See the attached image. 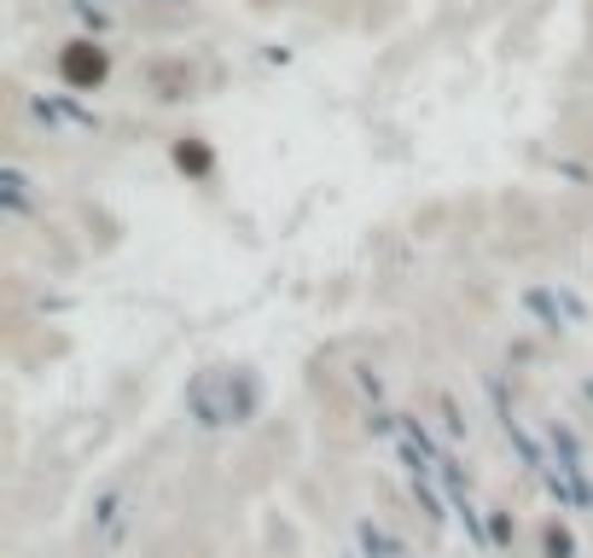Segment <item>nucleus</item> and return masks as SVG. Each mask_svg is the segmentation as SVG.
<instances>
[{"mask_svg": "<svg viewBox=\"0 0 593 558\" xmlns=\"http://www.w3.org/2000/svg\"><path fill=\"white\" fill-rule=\"evenodd\" d=\"M59 76L70 88H93V82H106V53L88 41H70L65 53H59Z\"/></svg>", "mask_w": 593, "mask_h": 558, "instance_id": "1", "label": "nucleus"}, {"mask_svg": "<svg viewBox=\"0 0 593 558\" xmlns=\"http://www.w3.org/2000/svg\"><path fill=\"white\" fill-rule=\"evenodd\" d=\"M175 163L192 169V175H204V169H210V151H204L198 140H180V146H175Z\"/></svg>", "mask_w": 593, "mask_h": 558, "instance_id": "2", "label": "nucleus"}]
</instances>
